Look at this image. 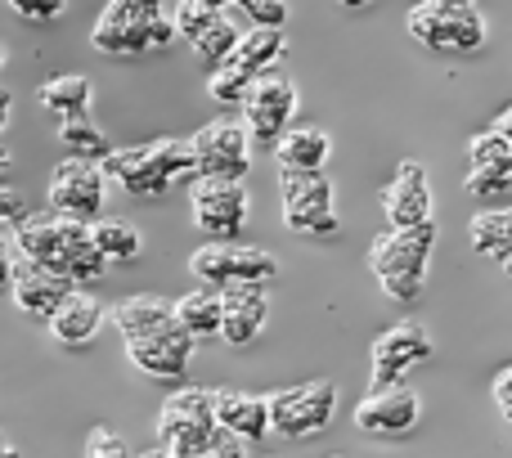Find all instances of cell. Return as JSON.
<instances>
[{
  "label": "cell",
  "mask_w": 512,
  "mask_h": 458,
  "mask_svg": "<svg viewBox=\"0 0 512 458\" xmlns=\"http://www.w3.org/2000/svg\"><path fill=\"white\" fill-rule=\"evenodd\" d=\"M14 252L68 274L72 283H99L108 270L104 252L90 234V221H72L59 212H27L14 225Z\"/></svg>",
  "instance_id": "obj_1"
},
{
  "label": "cell",
  "mask_w": 512,
  "mask_h": 458,
  "mask_svg": "<svg viewBox=\"0 0 512 458\" xmlns=\"http://www.w3.org/2000/svg\"><path fill=\"white\" fill-rule=\"evenodd\" d=\"M104 176L131 198H162L171 185H194L198 162L189 140H149L135 149H113L104 158Z\"/></svg>",
  "instance_id": "obj_2"
},
{
  "label": "cell",
  "mask_w": 512,
  "mask_h": 458,
  "mask_svg": "<svg viewBox=\"0 0 512 458\" xmlns=\"http://www.w3.org/2000/svg\"><path fill=\"white\" fill-rule=\"evenodd\" d=\"M176 36V18L162 14V0H108L90 32V45L113 59H135L149 50H167Z\"/></svg>",
  "instance_id": "obj_3"
},
{
  "label": "cell",
  "mask_w": 512,
  "mask_h": 458,
  "mask_svg": "<svg viewBox=\"0 0 512 458\" xmlns=\"http://www.w3.org/2000/svg\"><path fill=\"white\" fill-rule=\"evenodd\" d=\"M436 221L418 229H387L369 247V270L382 283L391 301H418L427 288V265H432Z\"/></svg>",
  "instance_id": "obj_4"
},
{
  "label": "cell",
  "mask_w": 512,
  "mask_h": 458,
  "mask_svg": "<svg viewBox=\"0 0 512 458\" xmlns=\"http://www.w3.org/2000/svg\"><path fill=\"white\" fill-rule=\"evenodd\" d=\"M216 432H221V423H216V391L185 387L158 414V441L180 458H198L216 441Z\"/></svg>",
  "instance_id": "obj_5"
},
{
  "label": "cell",
  "mask_w": 512,
  "mask_h": 458,
  "mask_svg": "<svg viewBox=\"0 0 512 458\" xmlns=\"http://www.w3.org/2000/svg\"><path fill=\"white\" fill-rule=\"evenodd\" d=\"M405 27L414 41H423L436 54H472L486 45V18L477 9H445L423 0V5L409 9Z\"/></svg>",
  "instance_id": "obj_6"
},
{
  "label": "cell",
  "mask_w": 512,
  "mask_h": 458,
  "mask_svg": "<svg viewBox=\"0 0 512 458\" xmlns=\"http://www.w3.org/2000/svg\"><path fill=\"white\" fill-rule=\"evenodd\" d=\"M283 225L292 234H310V238L337 234L333 180L324 171H283Z\"/></svg>",
  "instance_id": "obj_7"
},
{
  "label": "cell",
  "mask_w": 512,
  "mask_h": 458,
  "mask_svg": "<svg viewBox=\"0 0 512 458\" xmlns=\"http://www.w3.org/2000/svg\"><path fill=\"white\" fill-rule=\"evenodd\" d=\"M189 270L207 288H234V283H270L279 274L265 247H243V243H203L189 256Z\"/></svg>",
  "instance_id": "obj_8"
},
{
  "label": "cell",
  "mask_w": 512,
  "mask_h": 458,
  "mask_svg": "<svg viewBox=\"0 0 512 458\" xmlns=\"http://www.w3.org/2000/svg\"><path fill=\"white\" fill-rule=\"evenodd\" d=\"M337 414V387L333 382H301V387H283L270 396V427L288 441H306L319 436Z\"/></svg>",
  "instance_id": "obj_9"
},
{
  "label": "cell",
  "mask_w": 512,
  "mask_h": 458,
  "mask_svg": "<svg viewBox=\"0 0 512 458\" xmlns=\"http://www.w3.org/2000/svg\"><path fill=\"white\" fill-rule=\"evenodd\" d=\"M292 117H297V86L283 72H265L252 81L248 99H243V126H248L256 149H274L288 135Z\"/></svg>",
  "instance_id": "obj_10"
},
{
  "label": "cell",
  "mask_w": 512,
  "mask_h": 458,
  "mask_svg": "<svg viewBox=\"0 0 512 458\" xmlns=\"http://www.w3.org/2000/svg\"><path fill=\"white\" fill-rule=\"evenodd\" d=\"M248 185L243 180H194L189 212L212 243H234L248 225Z\"/></svg>",
  "instance_id": "obj_11"
},
{
  "label": "cell",
  "mask_w": 512,
  "mask_h": 458,
  "mask_svg": "<svg viewBox=\"0 0 512 458\" xmlns=\"http://www.w3.org/2000/svg\"><path fill=\"white\" fill-rule=\"evenodd\" d=\"M427 360H432V337H427V328L418 324V319H405V324L387 328L369 351V391L400 387V382Z\"/></svg>",
  "instance_id": "obj_12"
},
{
  "label": "cell",
  "mask_w": 512,
  "mask_h": 458,
  "mask_svg": "<svg viewBox=\"0 0 512 458\" xmlns=\"http://www.w3.org/2000/svg\"><path fill=\"white\" fill-rule=\"evenodd\" d=\"M198 180H248L252 167V135L243 122H212L194 135Z\"/></svg>",
  "instance_id": "obj_13"
},
{
  "label": "cell",
  "mask_w": 512,
  "mask_h": 458,
  "mask_svg": "<svg viewBox=\"0 0 512 458\" xmlns=\"http://www.w3.org/2000/svg\"><path fill=\"white\" fill-rule=\"evenodd\" d=\"M104 189L108 176L99 162L68 158L50 176V212L72 216V221H99L104 216Z\"/></svg>",
  "instance_id": "obj_14"
},
{
  "label": "cell",
  "mask_w": 512,
  "mask_h": 458,
  "mask_svg": "<svg viewBox=\"0 0 512 458\" xmlns=\"http://www.w3.org/2000/svg\"><path fill=\"white\" fill-rule=\"evenodd\" d=\"M194 346L198 342L180 328V319H171V324L158 328V333L131 337V342H126V360L153 382H176L180 373L189 369V360H194Z\"/></svg>",
  "instance_id": "obj_15"
},
{
  "label": "cell",
  "mask_w": 512,
  "mask_h": 458,
  "mask_svg": "<svg viewBox=\"0 0 512 458\" xmlns=\"http://www.w3.org/2000/svg\"><path fill=\"white\" fill-rule=\"evenodd\" d=\"M77 292V283L68 274L50 270L41 261H27V256H14V283H9V297L23 315H36V319H50L63 301Z\"/></svg>",
  "instance_id": "obj_16"
},
{
  "label": "cell",
  "mask_w": 512,
  "mask_h": 458,
  "mask_svg": "<svg viewBox=\"0 0 512 458\" xmlns=\"http://www.w3.org/2000/svg\"><path fill=\"white\" fill-rule=\"evenodd\" d=\"M423 418V400L400 382V387H382V391H369V396L355 405V427L364 436H405L418 427Z\"/></svg>",
  "instance_id": "obj_17"
},
{
  "label": "cell",
  "mask_w": 512,
  "mask_h": 458,
  "mask_svg": "<svg viewBox=\"0 0 512 458\" xmlns=\"http://www.w3.org/2000/svg\"><path fill=\"white\" fill-rule=\"evenodd\" d=\"M382 212L391 229H418L432 225V185H427L423 162H400L396 180L382 194Z\"/></svg>",
  "instance_id": "obj_18"
},
{
  "label": "cell",
  "mask_w": 512,
  "mask_h": 458,
  "mask_svg": "<svg viewBox=\"0 0 512 458\" xmlns=\"http://www.w3.org/2000/svg\"><path fill=\"white\" fill-rule=\"evenodd\" d=\"M512 185V144L499 131L472 135L468 144V194L490 198Z\"/></svg>",
  "instance_id": "obj_19"
},
{
  "label": "cell",
  "mask_w": 512,
  "mask_h": 458,
  "mask_svg": "<svg viewBox=\"0 0 512 458\" xmlns=\"http://www.w3.org/2000/svg\"><path fill=\"white\" fill-rule=\"evenodd\" d=\"M265 315H270L265 283H234V288H225V324H221V337L230 346H248V342H256V333L265 328Z\"/></svg>",
  "instance_id": "obj_20"
},
{
  "label": "cell",
  "mask_w": 512,
  "mask_h": 458,
  "mask_svg": "<svg viewBox=\"0 0 512 458\" xmlns=\"http://www.w3.org/2000/svg\"><path fill=\"white\" fill-rule=\"evenodd\" d=\"M216 423L239 441H265L270 427V396H248V391H216Z\"/></svg>",
  "instance_id": "obj_21"
},
{
  "label": "cell",
  "mask_w": 512,
  "mask_h": 458,
  "mask_svg": "<svg viewBox=\"0 0 512 458\" xmlns=\"http://www.w3.org/2000/svg\"><path fill=\"white\" fill-rule=\"evenodd\" d=\"M45 324H50V337L59 346H86L90 337L104 328V306H99L90 292H72Z\"/></svg>",
  "instance_id": "obj_22"
},
{
  "label": "cell",
  "mask_w": 512,
  "mask_h": 458,
  "mask_svg": "<svg viewBox=\"0 0 512 458\" xmlns=\"http://www.w3.org/2000/svg\"><path fill=\"white\" fill-rule=\"evenodd\" d=\"M328 153H333V140L319 126H288V135L274 144L279 171H324Z\"/></svg>",
  "instance_id": "obj_23"
},
{
  "label": "cell",
  "mask_w": 512,
  "mask_h": 458,
  "mask_svg": "<svg viewBox=\"0 0 512 458\" xmlns=\"http://www.w3.org/2000/svg\"><path fill=\"white\" fill-rule=\"evenodd\" d=\"M283 54H288V41H283V27H252V32H243V41L234 45V54L225 63H234L239 72H248V77H265V72H274L283 63Z\"/></svg>",
  "instance_id": "obj_24"
},
{
  "label": "cell",
  "mask_w": 512,
  "mask_h": 458,
  "mask_svg": "<svg viewBox=\"0 0 512 458\" xmlns=\"http://www.w3.org/2000/svg\"><path fill=\"white\" fill-rule=\"evenodd\" d=\"M176 319L194 342H207V337H221V324H225V288H198L189 297L176 301Z\"/></svg>",
  "instance_id": "obj_25"
},
{
  "label": "cell",
  "mask_w": 512,
  "mask_h": 458,
  "mask_svg": "<svg viewBox=\"0 0 512 458\" xmlns=\"http://www.w3.org/2000/svg\"><path fill=\"white\" fill-rule=\"evenodd\" d=\"M171 319H176V301L167 297H126L122 306H113V328L122 333V342H131V337H144V333H158V328H167Z\"/></svg>",
  "instance_id": "obj_26"
},
{
  "label": "cell",
  "mask_w": 512,
  "mask_h": 458,
  "mask_svg": "<svg viewBox=\"0 0 512 458\" xmlns=\"http://www.w3.org/2000/svg\"><path fill=\"white\" fill-rule=\"evenodd\" d=\"M90 99H95V86L81 72H63V77H50L41 90H36V104L45 113H59L63 122L68 117H90Z\"/></svg>",
  "instance_id": "obj_27"
},
{
  "label": "cell",
  "mask_w": 512,
  "mask_h": 458,
  "mask_svg": "<svg viewBox=\"0 0 512 458\" xmlns=\"http://www.w3.org/2000/svg\"><path fill=\"white\" fill-rule=\"evenodd\" d=\"M468 238H472V247H477L481 256H490V261L504 265L512 256V212H481V216H472Z\"/></svg>",
  "instance_id": "obj_28"
},
{
  "label": "cell",
  "mask_w": 512,
  "mask_h": 458,
  "mask_svg": "<svg viewBox=\"0 0 512 458\" xmlns=\"http://www.w3.org/2000/svg\"><path fill=\"white\" fill-rule=\"evenodd\" d=\"M59 144L68 149V158L99 162V167H104V158L113 153V144L104 140V131H99L90 117H68V122L59 126Z\"/></svg>",
  "instance_id": "obj_29"
},
{
  "label": "cell",
  "mask_w": 512,
  "mask_h": 458,
  "mask_svg": "<svg viewBox=\"0 0 512 458\" xmlns=\"http://www.w3.org/2000/svg\"><path fill=\"white\" fill-rule=\"evenodd\" d=\"M239 41H243L239 23H234L230 14H221V18H216L212 27H207V32H198V36H194V41H189V45H194L198 63H203V68L212 72V68H221V63L230 59V54H234V45H239Z\"/></svg>",
  "instance_id": "obj_30"
},
{
  "label": "cell",
  "mask_w": 512,
  "mask_h": 458,
  "mask_svg": "<svg viewBox=\"0 0 512 458\" xmlns=\"http://www.w3.org/2000/svg\"><path fill=\"white\" fill-rule=\"evenodd\" d=\"M90 234H95V247L104 252V261H135L144 247L140 229L131 221H90Z\"/></svg>",
  "instance_id": "obj_31"
},
{
  "label": "cell",
  "mask_w": 512,
  "mask_h": 458,
  "mask_svg": "<svg viewBox=\"0 0 512 458\" xmlns=\"http://www.w3.org/2000/svg\"><path fill=\"white\" fill-rule=\"evenodd\" d=\"M248 90H252V77L248 72H239L234 63H221V68L207 72V95H212L216 104H225V108H243Z\"/></svg>",
  "instance_id": "obj_32"
},
{
  "label": "cell",
  "mask_w": 512,
  "mask_h": 458,
  "mask_svg": "<svg viewBox=\"0 0 512 458\" xmlns=\"http://www.w3.org/2000/svg\"><path fill=\"white\" fill-rule=\"evenodd\" d=\"M225 5H230V0H176V32L185 36V41H194L198 32H207V27L225 14Z\"/></svg>",
  "instance_id": "obj_33"
},
{
  "label": "cell",
  "mask_w": 512,
  "mask_h": 458,
  "mask_svg": "<svg viewBox=\"0 0 512 458\" xmlns=\"http://www.w3.org/2000/svg\"><path fill=\"white\" fill-rule=\"evenodd\" d=\"M23 23H59L68 14V0H5Z\"/></svg>",
  "instance_id": "obj_34"
},
{
  "label": "cell",
  "mask_w": 512,
  "mask_h": 458,
  "mask_svg": "<svg viewBox=\"0 0 512 458\" xmlns=\"http://www.w3.org/2000/svg\"><path fill=\"white\" fill-rule=\"evenodd\" d=\"M252 18V27H283L288 23V5L283 0H230Z\"/></svg>",
  "instance_id": "obj_35"
},
{
  "label": "cell",
  "mask_w": 512,
  "mask_h": 458,
  "mask_svg": "<svg viewBox=\"0 0 512 458\" xmlns=\"http://www.w3.org/2000/svg\"><path fill=\"white\" fill-rule=\"evenodd\" d=\"M86 458H131V450H126V441L117 432H108V427H95L86 441Z\"/></svg>",
  "instance_id": "obj_36"
},
{
  "label": "cell",
  "mask_w": 512,
  "mask_h": 458,
  "mask_svg": "<svg viewBox=\"0 0 512 458\" xmlns=\"http://www.w3.org/2000/svg\"><path fill=\"white\" fill-rule=\"evenodd\" d=\"M198 458H248V450H243L239 436H230V432L221 427V432H216V441L207 445V450L198 454Z\"/></svg>",
  "instance_id": "obj_37"
},
{
  "label": "cell",
  "mask_w": 512,
  "mask_h": 458,
  "mask_svg": "<svg viewBox=\"0 0 512 458\" xmlns=\"http://www.w3.org/2000/svg\"><path fill=\"white\" fill-rule=\"evenodd\" d=\"M14 234H5V225H0V292H9V283H14Z\"/></svg>",
  "instance_id": "obj_38"
},
{
  "label": "cell",
  "mask_w": 512,
  "mask_h": 458,
  "mask_svg": "<svg viewBox=\"0 0 512 458\" xmlns=\"http://www.w3.org/2000/svg\"><path fill=\"white\" fill-rule=\"evenodd\" d=\"M27 216V203L14 194V189H0V225H18Z\"/></svg>",
  "instance_id": "obj_39"
},
{
  "label": "cell",
  "mask_w": 512,
  "mask_h": 458,
  "mask_svg": "<svg viewBox=\"0 0 512 458\" xmlns=\"http://www.w3.org/2000/svg\"><path fill=\"white\" fill-rule=\"evenodd\" d=\"M495 405H499V414H504V423L512 427V364L495 378Z\"/></svg>",
  "instance_id": "obj_40"
},
{
  "label": "cell",
  "mask_w": 512,
  "mask_h": 458,
  "mask_svg": "<svg viewBox=\"0 0 512 458\" xmlns=\"http://www.w3.org/2000/svg\"><path fill=\"white\" fill-rule=\"evenodd\" d=\"M490 131H499V135H504V140L512 144V108H504V113H499V122L490 126Z\"/></svg>",
  "instance_id": "obj_41"
},
{
  "label": "cell",
  "mask_w": 512,
  "mask_h": 458,
  "mask_svg": "<svg viewBox=\"0 0 512 458\" xmlns=\"http://www.w3.org/2000/svg\"><path fill=\"white\" fill-rule=\"evenodd\" d=\"M9 104H14V95L0 86V131H5V122H9Z\"/></svg>",
  "instance_id": "obj_42"
},
{
  "label": "cell",
  "mask_w": 512,
  "mask_h": 458,
  "mask_svg": "<svg viewBox=\"0 0 512 458\" xmlns=\"http://www.w3.org/2000/svg\"><path fill=\"white\" fill-rule=\"evenodd\" d=\"M131 458H180V454H171L167 445H153V450H140V454H131Z\"/></svg>",
  "instance_id": "obj_43"
},
{
  "label": "cell",
  "mask_w": 512,
  "mask_h": 458,
  "mask_svg": "<svg viewBox=\"0 0 512 458\" xmlns=\"http://www.w3.org/2000/svg\"><path fill=\"white\" fill-rule=\"evenodd\" d=\"M0 458H23V450H18L9 436H0Z\"/></svg>",
  "instance_id": "obj_44"
},
{
  "label": "cell",
  "mask_w": 512,
  "mask_h": 458,
  "mask_svg": "<svg viewBox=\"0 0 512 458\" xmlns=\"http://www.w3.org/2000/svg\"><path fill=\"white\" fill-rule=\"evenodd\" d=\"M432 5H445V9H472L477 0H432Z\"/></svg>",
  "instance_id": "obj_45"
},
{
  "label": "cell",
  "mask_w": 512,
  "mask_h": 458,
  "mask_svg": "<svg viewBox=\"0 0 512 458\" xmlns=\"http://www.w3.org/2000/svg\"><path fill=\"white\" fill-rule=\"evenodd\" d=\"M337 5H346V9H364V5H373V0H337Z\"/></svg>",
  "instance_id": "obj_46"
},
{
  "label": "cell",
  "mask_w": 512,
  "mask_h": 458,
  "mask_svg": "<svg viewBox=\"0 0 512 458\" xmlns=\"http://www.w3.org/2000/svg\"><path fill=\"white\" fill-rule=\"evenodd\" d=\"M9 162H14V153H9V149H0V171H9Z\"/></svg>",
  "instance_id": "obj_47"
},
{
  "label": "cell",
  "mask_w": 512,
  "mask_h": 458,
  "mask_svg": "<svg viewBox=\"0 0 512 458\" xmlns=\"http://www.w3.org/2000/svg\"><path fill=\"white\" fill-rule=\"evenodd\" d=\"M0 68H5V41H0Z\"/></svg>",
  "instance_id": "obj_48"
},
{
  "label": "cell",
  "mask_w": 512,
  "mask_h": 458,
  "mask_svg": "<svg viewBox=\"0 0 512 458\" xmlns=\"http://www.w3.org/2000/svg\"><path fill=\"white\" fill-rule=\"evenodd\" d=\"M504 270H508V274H512V256H508V261H504Z\"/></svg>",
  "instance_id": "obj_49"
},
{
  "label": "cell",
  "mask_w": 512,
  "mask_h": 458,
  "mask_svg": "<svg viewBox=\"0 0 512 458\" xmlns=\"http://www.w3.org/2000/svg\"><path fill=\"white\" fill-rule=\"evenodd\" d=\"M333 458H342V454H333Z\"/></svg>",
  "instance_id": "obj_50"
}]
</instances>
